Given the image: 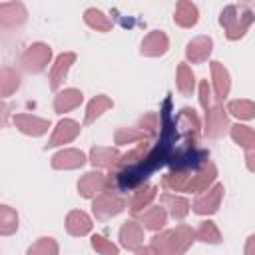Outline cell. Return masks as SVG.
<instances>
[{"instance_id":"1","label":"cell","mask_w":255,"mask_h":255,"mask_svg":"<svg viewBox=\"0 0 255 255\" xmlns=\"http://www.w3.org/2000/svg\"><path fill=\"white\" fill-rule=\"evenodd\" d=\"M195 241V229L191 225L179 223L175 229L161 231L151 237L149 245L137 251V253H155V255H181L185 253Z\"/></svg>"},{"instance_id":"2","label":"cell","mask_w":255,"mask_h":255,"mask_svg":"<svg viewBox=\"0 0 255 255\" xmlns=\"http://www.w3.org/2000/svg\"><path fill=\"white\" fill-rule=\"evenodd\" d=\"M219 24L225 30V38L235 42L247 34V30L253 24V12L249 8H237L235 4H229L219 14Z\"/></svg>"},{"instance_id":"3","label":"cell","mask_w":255,"mask_h":255,"mask_svg":"<svg viewBox=\"0 0 255 255\" xmlns=\"http://www.w3.org/2000/svg\"><path fill=\"white\" fill-rule=\"evenodd\" d=\"M126 199L116 189H104L92 199V213L98 221H108L126 209Z\"/></svg>"},{"instance_id":"4","label":"cell","mask_w":255,"mask_h":255,"mask_svg":"<svg viewBox=\"0 0 255 255\" xmlns=\"http://www.w3.org/2000/svg\"><path fill=\"white\" fill-rule=\"evenodd\" d=\"M52 62V48L44 42L30 44L20 56V68L28 74H40Z\"/></svg>"},{"instance_id":"5","label":"cell","mask_w":255,"mask_h":255,"mask_svg":"<svg viewBox=\"0 0 255 255\" xmlns=\"http://www.w3.org/2000/svg\"><path fill=\"white\" fill-rule=\"evenodd\" d=\"M223 183H215V185H209L207 189L199 191V195L195 197L191 209L193 213L197 215H213L219 211V205H221V199H223Z\"/></svg>"},{"instance_id":"6","label":"cell","mask_w":255,"mask_h":255,"mask_svg":"<svg viewBox=\"0 0 255 255\" xmlns=\"http://www.w3.org/2000/svg\"><path fill=\"white\" fill-rule=\"evenodd\" d=\"M215 177H217V165L207 159L201 161L197 167H193L187 187H185V193H199V191L207 189L215 181Z\"/></svg>"},{"instance_id":"7","label":"cell","mask_w":255,"mask_h":255,"mask_svg":"<svg viewBox=\"0 0 255 255\" xmlns=\"http://www.w3.org/2000/svg\"><path fill=\"white\" fill-rule=\"evenodd\" d=\"M229 128V120H227V112L225 108L217 102L211 104L205 110V135L211 139H219Z\"/></svg>"},{"instance_id":"8","label":"cell","mask_w":255,"mask_h":255,"mask_svg":"<svg viewBox=\"0 0 255 255\" xmlns=\"http://www.w3.org/2000/svg\"><path fill=\"white\" fill-rule=\"evenodd\" d=\"M80 129H82V126L76 120H70V118L60 120L56 124V128H54L48 143L44 145V149H52V147H58V145H64V143L74 141L80 135Z\"/></svg>"},{"instance_id":"9","label":"cell","mask_w":255,"mask_h":255,"mask_svg":"<svg viewBox=\"0 0 255 255\" xmlns=\"http://www.w3.org/2000/svg\"><path fill=\"white\" fill-rule=\"evenodd\" d=\"M104 189H108V175L100 171H88L78 181V195L84 199H94Z\"/></svg>"},{"instance_id":"10","label":"cell","mask_w":255,"mask_h":255,"mask_svg":"<svg viewBox=\"0 0 255 255\" xmlns=\"http://www.w3.org/2000/svg\"><path fill=\"white\" fill-rule=\"evenodd\" d=\"M118 239H120V245H122L124 249L137 253V251L141 249V245H143V239H145V237H143V227L139 225V221L129 219V221H126V223L120 227Z\"/></svg>"},{"instance_id":"11","label":"cell","mask_w":255,"mask_h":255,"mask_svg":"<svg viewBox=\"0 0 255 255\" xmlns=\"http://www.w3.org/2000/svg\"><path fill=\"white\" fill-rule=\"evenodd\" d=\"M28 20V10L22 2H2L0 4V28H18Z\"/></svg>"},{"instance_id":"12","label":"cell","mask_w":255,"mask_h":255,"mask_svg":"<svg viewBox=\"0 0 255 255\" xmlns=\"http://www.w3.org/2000/svg\"><path fill=\"white\" fill-rule=\"evenodd\" d=\"M74 62H76V54L74 52H62V54L56 56V60H54V64L50 68V78H48L50 80V90H54V92L60 90V86L66 80V76H68V72H70Z\"/></svg>"},{"instance_id":"13","label":"cell","mask_w":255,"mask_h":255,"mask_svg":"<svg viewBox=\"0 0 255 255\" xmlns=\"http://www.w3.org/2000/svg\"><path fill=\"white\" fill-rule=\"evenodd\" d=\"M14 126L24 133V135H32V137H40L48 131L50 128V120L46 118H38L32 114H16L14 116Z\"/></svg>"},{"instance_id":"14","label":"cell","mask_w":255,"mask_h":255,"mask_svg":"<svg viewBox=\"0 0 255 255\" xmlns=\"http://www.w3.org/2000/svg\"><path fill=\"white\" fill-rule=\"evenodd\" d=\"M86 161H88V157H86V153H84L82 149L64 147V149H60L58 153L52 155L50 165H52L54 169H78V167H82Z\"/></svg>"},{"instance_id":"15","label":"cell","mask_w":255,"mask_h":255,"mask_svg":"<svg viewBox=\"0 0 255 255\" xmlns=\"http://www.w3.org/2000/svg\"><path fill=\"white\" fill-rule=\"evenodd\" d=\"M167 50H169V38H167V34L161 32V30L149 32V34L141 40V48H139L141 56H147V58H159V56H163Z\"/></svg>"},{"instance_id":"16","label":"cell","mask_w":255,"mask_h":255,"mask_svg":"<svg viewBox=\"0 0 255 255\" xmlns=\"http://www.w3.org/2000/svg\"><path fill=\"white\" fill-rule=\"evenodd\" d=\"M209 68H211V80H213L215 100L221 104L229 96V92H231V76H229V70L221 62H217V60H213L209 64Z\"/></svg>"},{"instance_id":"17","label":"cell","mask_w":255,"mask_h":255,"mask_svg":"<svg viewBox=\"0 0 255 255\" xmlns=\"http://www.w3.org/2000/svg\"><path fill=\"white\" fill-rule=\"evenodd\" d=\"M213 52V40L209 36H195L185 46V60L191 64L205 62Z\"/></svg>"},{"instance_id":"18","label":"cell","mask_w":255,"mask_h":255,"mask_svg":"<svg viewBox=\"0 0 255 255\" xmlns=\"http://www.w3.org/2000/svg\"><path fill=\"white\" fill-rule=\"evenodd\" d=\"M84 102V94L78 88H64L54 96V112L58 116H64L76 108H80V104Z\"/></svg>"},{"instance_id":"19","label":"cell","mask_w":255,"mask_h":255,"mask_svg":"<svg viewBox=\"0 0 255 255\" xmlns=\"http://www.w3.org/2000/svg\"><path fill=\"white\" fill-rule=\"evenodd\" d=\"M135 217H137L139 225L143 229H149V231H159L167 223V211L161 205H151V207L147 205L145 209L135 213Z\"/></svg>"},{"instance_id":"20","label":"cell","mask_w":255,"mask_h":255,"mask_svg":"<svg viewBox=\"0 0 255 255\" xmlns=\"http://www.w3.org/2000/svg\"><path fill=\"white\" fill-rule=\"evenodd\" d=\"M92 227H94L92 217L82 209H72L66 215V231L72 237H84L92 231Z\"/></svg>"},{"instance_id":"21","label":"cell","mask_w":255,"mask_h":255,"mask_svg":"<svg viewBox=\"0 0 255 255\" xmlns=\"http://www.w3.org/2000/svg\"><path fill=\"white\" fill-rule=\"evenodd\" d=\"M155 195H157V185H145V183H141L139 187H135L133 193H131V197H129V201H128L129 213L135 215L141 209H145L147 205H151V201L155 199Z\"/></svg>"},{"instance_id":"22","label":"cell","mask_w":255,"mask_h":255,"mask_svg":"<svg viewBox=\"0 0 255 255\" xmlns=\"http://www.w3.org/2000/svg\"><path fill=\"white\" fill-rule=\"evenodd\" d=\"M199 20V10L191 0H177L175 12H173V22L179 28H193Z\"/></svg>"},{"instance_id":"23","label":"cell","mask_w":255,"mask_h":255,"mask_svg":"<svg viewBox=\"0 0 255 255\" xmlns=\"http://www.w3.org/2000/svg\"><path fill=\"white\" fill-rule=\"evenodd\" d=\"M120 157V151L116 147H104V145H94L90 149V157L88 161L98 167V169H114L116 161Z\"/></svg>"},{"instance_id":"24","label":"cell","mask_w":255,"mask_h":255,"mask_svg":"<svg viewBox=\"0 0 255 255\" xmlns=\"http://www.w3.org/2000/svg\"><path fill=\"white\" fill-rule=\"evenodd\" d=\"M193 167H171L161 177V187L167 191H185Z\"/></svg>"},{"instance_id":"25","label":"cell","mask_w":255,"mask_h":255,"mask_svg":"<svg viewBox=\"0 0 255 255\" xmlns=\"http://www.w3.org/2000/svg\"><path fill=\"white\" fill-rule=\"evenodd\" d=\"M161 203H163V209L177 221L185 219L191 209V203L183 195H177V193H161Z\"/></svg>"},{"instance_id":"26","label":"cell","mask_w":255,"mask_h":255,"mask_svg":"<svg viewBox=\"0 0 255 255\" xmlns=\"http://www.w3.org/2000/svg\"><path fill=\"white\" fill-rule=\"evenodd\" d=\"M110 108H114V100L112 98H108V96H104V94H100V96H94L90 102H88V106H86V114H84V126H90V124H94L104 112H108Z\"/></svg>"},{"instance_id":"27","label":"cell","mask_w":255,"mask_h":255,"mask_svg":"<svg viewBox=\"0 0 255 255\" xmlns=\"http://www.w3.org/2000/svg\"><path fill=\"white\" fill-rule=\"evenodd\" d=\"M229 133H231V139L243 147L245 151H255V131L253 128L245 126V124H235V126H229Z\"/></svg>"},{"instance_id":"28","label":"cell","mask_w":255,"mask_h":255,"mask_svg":"<svg viewBox=\"0 0 255 255\" xmlns=\"http://www.w3.org/2000/svg\"><path fill=\"white\" fill-rule=\"evenodd\" d=\"M20 88V74L12 66H0V98L16 94Z\"/></svg>"},{"instance_id":"29","label":"cell","mask_w":255,"mask_h":255,"mask_svg":"<svg viewBox=\"0 0 255 255\" xmlns=\"http://www.w3.org/2000/svg\"><path fill=\"white\" fill-rule=\"evenodd\" d=\"M227 114H231L237 120H253L255 118V104L253 100L247 98H239V100H231L227 104Z\"/></svg>"},{"instance_id":"30","label":"cell","mask_w":255,"mask_h":255,"mask_svg":"<svg viewBox=\"0 0 255 255\" xmlns=\"http://www.w3.org/2000/svg\"><path fill=\"white\" fill-rule=\"evenodd\" d=\"M84 22L96 32H110L112 30V20L98 8H88L84 10Z\"/></svg>"},{"instance_id":"31","label":"cell","mask_w":255,"mask_h":255,"mask_svg":"<svg viewBox=\"0 0 255 255\" xmlns=\"http://www.w3.org/2000/svg\"><path fill=\"white\" fill-rule=\"evenodd\" d=\"M175 86H177V90H179L183 96H191L193 90H195V76H193L191 68H189L185 62H181V64L177 66Z\"/></svg>"},{"instance_id":"32","label":"cell","mask_w":255,"mask_h":255,"mask_svg":"<svg viewBox=\"0 0 255 255\" xmlns=\"http://www.w3.org/2000/svg\"><path fill=\"white\" fill-rule=\"evenodd\" d=\"M195 241H201V243H209V245H217L221 243V231L219 227L215 225V221H201L199 227L195 229Z\"/></svg>"},{"instance_id":"33","label":"cell","mask_w":255,"mask_h":255,"mask_svg":"<svg viewBox=\"0 0 255 255\" xmlns=\"http://www.w3.org/2000/svg\"><path fill=\"white\" fill-rule=\"evenodd\" d=\"M175 124L187 133V137H189V135H197V131H199V128H201L199 118H197L195 110H191V108H183V110L177 114Z\"/></svg>"},{"instance_id":"34","label":"cell","mask_w":255,"mask_h":255,"mask_svg":"<svg viewBox=\"0 0 255 255\" xmlns=\"http://www.w3.org/2000/svg\"><path fill=\"white\" fill-rule=\"evenodd\" d=\"M18 231V213L10 205H0V235L8 237Z\"/></svg>"},{"instance_id":"35","label":"cell","mask_w":255,"mask_h":255,"mask_svg":"<svg viewBox=\"0 0 255 255\" xmlns=\"http://www.w3.org/2000/svg\"><path fill=\"white\" fill-rule=\"evenodd\" d=\"M141 139H149L139 128H118L114 133V141L118 145H128V143H137Z\"/></svg>"},{"instance_id":"36","label":"cell","mask_w":255,"mask_h":255,"mask_svg":"<svg viewBox=\"0 0 255 255\" xmlns=\"http://www.w3.org/2000/svg\"><path fill=\"white\" fill-rule=\"evenodd\" d=\"M58 251L60 247L52 237H40L34 245L28 247V255H58Z\"/></svg>"},{"instance_id":"37","label":"cell","mask_w":255,"mask_h":255,"mask_svg":"<svg viewBox=\"0 0 255 255\" xmlns=\"http://www.w3.org/2000/svg\"><path fill=\"white\" fill-rule=\"evenodd\" d=\"M135 128H139L147 137H153L159 131V116L155 112H147V114H143L137 120V126Z\"/></svg>"},{"instance_id":"38","label":"cell","mask_w":255,"mask_h":255,"mask_svg":"<svg viewBox=\"0 0 255 255\" xmlns=\"http://www.w3.org/2000/svg\"><path fill=\"white\" fill-rule=\"evenodd\" d=\"M90 243H92V249H94L96 253H100V255H118V253H120V247L114 245L112 241H108V239H106L104 235H100V233H94L92 239H90Z\"/></svg>"},{"instance_id":"39","label":"cell","mask_w":255,"mask_h":255,"mask_svg":"<svg viewBox=\"0 0 255 255\" xmlns=\"http://www.w3.org/2000/svg\"><path fill=\"white\" fill-rule=\"evenodd\" d=\"M199 104H201L203 110H207L211 106V88H209L207 80L199 82Z\"/></svg>"},{"instance_id":"40","label":"cell","mask_w":255,"mask_h":255,"mask_svg":"<svg viewBox=\"0 0 255 255\" xmlns=\"http://www.w3.org/2000/svg\"><path fill=\"white\" fill-rule=\"evenodd\" d=\"M8 116H10V108L0 100V129L6 126V122H8Z\"/></svg>"},{"instance_id":"41","label":"cell","mask_w":255,"mask_h":255,"mask_svg":"<svg viewBox=\"0 0 255 255\" xmlns=\"http://www.w3.org/2000/svg\"><path fill=\"white\" fill-rule=\"evenodd\" d=\"M245 255H255V235H249L247 247H245Z\"/></svg>"}]
</instances>
